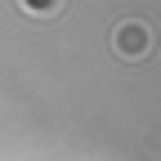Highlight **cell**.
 Segmentation results:
<instances>
[{"mask_svg":"<svg viewBox=\"0 0 161 161\" xmlns=\"http://www.w3.org/2000/svg\"><path fill=\"white\" fill-rule=\"evenodd\" d=\"M157 45L152 27L143 23V18H125V23L112 27V54L121 58V63H139V58H148Z\"/></svg>","mask_w":161,"mask_h":161,"instance_id":"6da1fadb","label":"cell"},{"mask_svg":"<svg viewBox=\"0 0 161 161\" xmlns=\"http://www.w3.org/2000/svg\"><path fill=\"white\" fill-rule=\"evenodd\" d=\"M18 9L31 14V18H54L58 9H63V0H18Z\"/></svg>","mask_w":161,"mask_h":161,"instance_id":"7a4b0ae2","label":"cell"},{"mask_svg":"<svg viewBox=\"0 0 161 161\" xmlns=\"http://www.w3.org/2000/svg\"><path fill=\"white\" fill-rule=\"evenodd\" d=\"M143 143H148L152 152H161V130H148V134H143Z\"/></svg>","mask_w":161,"mask_h":161,"instance_id":"3957f363","label":"cell"}]
</instances>
